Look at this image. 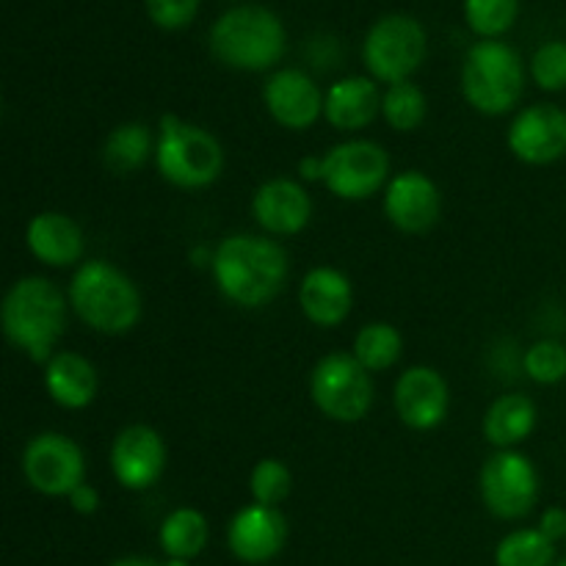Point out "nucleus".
Wrapping results in <instances>:
<instances>
[{
  "label": "nucleus",
  "mask_w": 566,
  "mask_h": 566,
  "mask_svg": "<svg viewBox=\"0 0 566 566\" xmlns=\"http://www.w3.org/2000/svg\"><path fill=\"white\" fill-rule=\"evenodd\" d=\"M210 274L227 302L260 310L274 302L291 274V260L271 235L235 232L221 238L210 254Z\"/></svg>",
  "instance_id": "1"
},
{
  "label": "nucleus",
  "mask_w": 566,
  "mask_h": 566,
  "mask_svg": "<svg viewBox=\"0 0 566 566\" xmlns=\"http://www.w3.org/2000/svg\"><path fill=\"white\" fill-rule=\"evenodd\" d=\"M70 296L48 276H22L6 291L0 307L3 335L31 363L48 365L66 332Z\"/></svg>",
  "instance_id": "2"
},
{
  "label": "nucleus",
  "mask_w": 566,
  "mask_h": 566,
  "mask_svg": "<svg viewBox=\"0 0 566 566\" xmlns=\"http://www.w3.org/2000/svg\"><path fill=\"white\" fill-rule=\"evenodd\" d=\"M66 296L72 313L97 335H127L142 321L144 302L138 285L108 260H86L77 265Z\"/></svg>",
  "instance_id": "3"
},
{
  "label": "nucleus",
  "mask_w": 566,
  "mask_h": 566,
  "mask_svg": "<svg viewBox=\"0 0 566 566\" xmlns=\"http://www.w3.org/2000/svg\"><path fill=\"white\" fill-rule=\"evenodd\" d=\"M155 166L175 188L199 191L224 171V147L208 127L164 114L155 133Z\"/></svg>",
  "instance_id": "4"
},
{
  "label": "nucleus",
  "mask_w": 566,
  "mask_h": 566,
  "mask_svg": "<svg viewBox=\"0 0 566 566\" xmlns=\"http://www.w3.org/2000/svg\"><path fill=\"white\" fill-rule=\"evenodd\" d=\"M210 53L230 70L265 72L285 55V28L263 6L230 9L210 28Z\"/></svg>",
  "instance_id": "5"
},
{
  "label": "nucleus",
  "mask_w": 566,
  "mask_h": 566,
  "mask_svg": "<svg viewBox=\"0 0 566 566\" xmlns=\"http://www.w3.org/2000/svg\"><path fill=\"white\" fill-rule=\"evenodd\" d=\"M525 88V66L514 48L484 39L468 50L462 64V94L479 114L503 116L514 111Z\"/></svg>",
  "instance_id": "6"
},
{
  "label": "nucleus",
  "mask_w": 566,
  "mask_h": 566,
  "mask_svg": "<svg viewBox=\"0 0 566 566\" xmlns=\"http://www.w3.org/2000/svg\"><path fill=\"white\" fill-rule=\"evenodd\" d=\"M374 374L352 352H332L310 370V398L335 423H359L374 407Z\"/></svg>",
  "instance_id": "7"
},
{
  "label": "nucleus",
  "mask_w": 566,
  "mask_h": 566,
  "mask_svg": "<svg viewBox=\"0 0 566 566\" xmlns=\"http://www.w3.org/2000/svg\"><path fill=\"white\" fill-rule=\"evenodd\" d=\"M321 182L343 202H365L390 182V155L370 138H348L321 155Z\"/></svg>",
  "instance_id": "8"
},
{
  "label": "nucleus",
  "mask_w": 566,
  "mask_h": 566,
  "mask_svg": "<svg viewBox=\"0 0 566 566\" xmlns=\"http://www.w3.org/2000/svg\"><path fill=\"white\" fill-rule=\"evenodd\" d=\"M22 475L39 495L70 497L86 484V457L72 437L61 431H42L22 448Z\"/></svg>",
  "instance_id": "9"
},
{
  "label": "nucleus",
  "mask_w": 566,
  "mask_h": 566,
  "mask_svg": "<svg viewBox=\"0 0 566 566\" xmlns=\"http://www.w3.org/2000/svg\"><path fill=\"white\" fill-rule=\"evenodd\" d=\"M479 492L486 512L497 520H523L539 501V473L517 448L495 451L481 468Z\"/></svg>",
  "instance_id": "10"
},
{
  "label": "nucleus",
  "mask_w": 566,
  "mask_h": 566,
  "mask_svg": "<svg viewBox=\"0 0 566 566\" xmlns=\"http://www.w3.org/2000/svg\"><path fill=\"white\" fill-rule=\"evenodd\" d=\"M365 66L381 83L409 81L426 59V31L407 14L381 17L365 36Z\"/></svg>",
  "instance_id": "11"
},
{
  "label": "nucleus",
  "mask_w": 566,
  "mask_h": 566,
  "mask_svg": "<svg viewBox=\"0 0 566 566\" xmlns=\"http://www.w3.org/2000/svg\"><path fill=\"white\" fill-rule=\"evenodd\" d=\"M166 442L153 426L133 423L111 442V473L116 484L130 492H144L160 481L166 470Z\"/></svg>",
  "instance_id": "12"
},
{
  "label": "nucleus",
  "mask_w": 566,
  "mask_h": 566,
  "mask_svg": "<svg viewBox=\"0 0 566 566\" xmlns=\"http://www.w3.org/2000/svg\"><path fill=\"white\" fill-rule=\"evenodd\" d=\"M509 149L528 166H551L566 155V111L536 103L520 111L509 125Z\"/></svg>",
  "instance_id": "13"
},
{
  "label": "nucleus",
  "mask_w": 566,
  "mask_h": 566,
  "mask_svg": "<svg viewBox=\"0 0 566 566\" xmlns=\"http://www.w3.org/2000/svg\"><path fill=\"white\" fill-rule=\"evenodd\" d=\"M392 407L398 420L415 431H431L448 418L451 390L446 376L431 365H412L392 387Z\"/></svg>",
  "instance_id": "14"
},
{
  "label": "nucleus",
  "mask_w": 566,
  "mask_h": 566,
  "mask_svg": "<svg viewBox=\"0 0 566 566\" xmlns=\"http://www.w3.org/2000/svg\"><path fill=\"white\" fill-rule=\"evenodd\" d=\"M385 216L396 230L423 235L442 216V193L429 175L418 169L398 171L385 188Z\"/></svg>",
  "instance_id": "15"
},
{
  "label": "nucleus",
  "mask_w": 566,
  "mask_h": 566,
  "mask_svg": "<svg viewBox=\"0 0 566 566\" xmlns=\"http://www.w3.org/2000/svg\"><path fill=\"white\" fill-rule=\"evenodd\" d=\"M287 542V520L274 506L238 509L235 517L227 525V547L243 564H269L282 553Z\"/></svg>",
  "instance_id": "16"
},
{
  "label": "nucleus",
  "mask_w": 566,
  "mask_h": 566,
  "mask_svg": "<svg viewBox=\"0 0 566 566\" xmlns=\"http://www.w3.org/2000/svg\"><path fill=\"white\" fill-rule=\"evenodd\" d=\"M252 216L263 235H298L313 221V199L302 182L291 177H271L252 197Z\"/></svg>",
  "instance_id": "17"
},
{
  "label": "nucleus",
  "mask_w": 566,
  "mask_h": 566,
  "mask_svg": "<svg viewBox=\"0 0 566 566\" xmlns=\"http://www.w3.org/2000/svg\"><path fill=\"white\" fill-rule=\"evenodd\" d=\"M263 103L285 130H307L324 116V94L302 70H280L265 81Z\"/></svg>",
  "instance_id": "18"
},
{
  "label": "nucleus",
  "mask_w": 566,
  "mask_h": 566,
  "mask_svg": "<svg viewBox=\"0 0 566 566\" xmlns=\"http://www.w3.org/2000/svg\"><path fill=\"white\" fill-rule=\"evenodd\" d=\"M298 307L304 318L321 329L340 326L354 307L352 280L332 265H315L298 285Z\"/></svg>",
  "instance_id": "19"
},
{
  "label": "nucleus",
  "mask_w": 566,
  "mask_h": 566,
  "mask_svg": "<svg viewBox=\"0 0 566 566\" xmlns=\"http://www.w3.org/2000/svg\"><path fill=\"white\" fill-rule=\"evenodd\" d=\"M28 252L48 269H72L83 260L86 238L72 216L59 210L36 213L25 227Z\"/></svg>",
  "instance_id": "20"
},
{
  "label": "nucleus",
  "mask_w": 566,
  "mask_h": 566,
  "mask_svg": "<svg viewBox=\"0 0 566 566\" xmlns=\"http://www.w3.org/2000/svg\"><path fill=\"white\" fill-rule=\"evenodd\" d=\"M381 114V94L374 77L352 75L332 83L324 94V119L340 133L365 130Z\"/></svg>",
  "instance_id": "21"
},
{
  "label": "nucleus",
  "mask_w": 566,
  "mask_h": 566,
  "mask_svg": "<svg viewBox=\"0 0 566 566\" xmlns=\"http://www.w3.org/2000/svg\"><path fill=\"white\" fill-rule=\"evenodd\" d=\"M44 390L61 409H86L99 390L97 368L77 352H55L44 365Z\"/></svg>",
  "instance_id": "22"
},
{
  "label": "nucleus",
  "mask_w": 566,
  "mask_h": 566,
  "mask_svg": "<svg viewBox=\"0 0 566 566\" xmlns=\"http://www.w3.org/2000/svg\"><path fill=\"white\" fill-rule=\"evenodd\" d=\"M536 403L534 398L523 396V392H506V396L495 398L484 415V440L495 446L497 451H512V448L523 446L536 429Z\"/></svg>",
  "instance_id": "23"
},
{
  "label": "nucleus",
  "mask_w": 566,
  "mask_h": 566,
  "mask_svg": "<svg viewBox=\"0 0 566 566\" xmlns=\"http://www.w3.org/2000/svg\"><path fill=\"white\" fill-rule=\"evenodd\" d=\"M210 525L199 509L180 506L164 517L158 528L160 551L169 558H180V562H191L199 553L208 547Z\"/></svg>",
  "instance_id": "24"
},
{
  "label": "nucleus",
  "mask_w": 566,
  "mask_h": 566,
  "mask_svg": "<svg viewBox=\"0 0 566 566\" xmlns=\"http://www.w3.org/2000/svg\"><path fill=\"white\" fill-rule=\"evenodd\" d=\"M149 158H155V133L144 122H122L105 138L103 160L114 175H130Z\"/></svg>",
  "instance_id": "25"
},
{
  "label": "nucleus",
  "mask_w": 566,
  "mask_h": 566,
  "mask_svg": "<svg viewBox=\"0 0 566 566\" xmlns=\"http://www.w3.org/2000/svg\"><path fill=\"white\" fill-rule=\"evenodd\" d=\"M352 354L368 374H385L401 359L403 337L398 326L387 324V321H374L357 332Z\"/></svg>",
  "instance_id": "26"
},
{
  "label": "nucleus",
  "mask_w": 566,
  "mask_h": 566,
  "mask_svg": "<svg viewBox=\"0 0 566 566\" xmlns=\"http://www.w3.org/2000/svg\"><path fill=\"white\" fill-rule=\"evenodd\" d=\"M495 566H556V542L539 528H517L497 542Z\"/></svg>",
  "instance_id": "27"
},
{
  "label": "nucleus",
  "mask_w": 566,
  "mask_h": 566,
  "mask_svg": "<svg viewBox=\"0 0 566 566\" xmlns=\"http://www.w3.org/2000/svg\"><path fill=\"white\" fill-rule=\"evenodd\" d=\"M426 111V94L420 92V86H415L412 81L392 83L385 94H381V116H385L387 125L398 133H412L423 125Z\"/></svg>",
  "instance_id": "28"
},
{
  "label": "nucleus",
  "mask_w": 566,
  "mask_h": 566,
  "mask_svg": "<svg viewBox=\"0 0 566 566\" xmlns=\"http://www.w3.org/2000/svg\"><path fill=\"white\" fill-rule=\"evenodd\" d=\"M293 490V473L285 462L280 459H260L254 464L252 475H249V492H252L254 503L260 506H274L287 501Z\"/></svg>",
  "instance_id": "29"
},
{
  "label": "nucleus",
  "mask_w": 566,
  "mask_h": 566,
  "mask_svg": "<svg viewBox=\"0 0 566 566\" xmlns=\"http://www.w3.org/2000/svg\"><path fill=\"white\" fill-rule=\"evenodd\" d=\"M520 0H464V20L479 36L495 39L517 20Z\"/></svg>",
  "instance_id": "30"
},
{
  "label": "nucleus",
  "mask_w": 566,
  "mask_h": 566,
  "mask_svg": "<svg viewBox=\"0 0 566 566\" xmlns=\"http://www.w3.org/2000/svg\"><path fill=\"white\" fill-rule=\"evenodd\" d=\"M523 374L536 385H558L566 379V346L558 340H539L523 352Z\"/></svg>",
  "instance_id": "31"
},
{
  "label": "nucleus",
  "mask_w": 566,
  "mask_h": 566,
  "mask_svg": "<svg viewBox=\"0 0 566 566\" xmlns=\"http://www.w3.org/2000/svg\"><path fill=\"white\" fill-rule=\"evenodd\" d=\"M531 77L545 92H564L566 88V42L542 44L531 61Z\"/></svg>",
  "instance_id": "32"
},
{
  "label": "nucleus",
  "mask_w": 566,
  "mask_h": 566,
  "mask_svg": "<svg viewBox=\"0 0 566 566\" xmlns=\"http://www.w3.org/2000/svg\"><path fill=\"white\" fill-rule=\"evenodd\" d=\"M147 11L155 25L177 31L197 17L199 0H147Z\"/></svg>",
  "instance_id": "33"
},
{
  "label": "nucleus",
  "mask_w": 566,
  "mask_h": 566,
  "mask_svg": "<svg viewBox=\"0 0 566 566\" xmlns=\"http://www.w3.org/2000/svg\"><path fill=\"white\" fill-rule=\"evenodd\" d=\"M536 528H539L551 542L566 539V509H562V506L545 509Z\"/></svg>",
  "instance_id": "34"
},
{
  "label": "nucleus",
  "mask_w": 566,
  "mask_h": 566,
  "mask_svg": "<svg viewBox=\"0 0 566 566\" xmlns=\"http://www.w3.org/2000/svg\"><path fill=\"white\" fill-rule=\"evenodd\" d=\"M66 501H70V506L75 509L77 514H83V517H92V514H97V509H99V492L94 490L92 484H81L70 497H66Z\"/></svg>",
  "instance_id": "35"
},
{
  "label": "nucleus",
  "mask_w": 566,
  "mask_h": 566,
  "mask_svg": "<svg viewBox=\"0 0 566 566\" xmlns=\"http://www.w3.org/2000/svg\"><path fill=\"white\" fill-rule=\"evenodd\" d=\"M298 175H302L304 180H321V158H304L302 164H298Z\"/></svg>",
  "instance_id": "36"
},
{
  "label": "nucleus",
  "mask_w": 566,
  "mask_h": 566,
  "mask_svg": "<svg viewBox=\"0 0 566 566\" xmlns=\"http://www.w3.org/2000/svg\"><path fill=\"white\" fill-rule=\"evenodd\" d=\"M111 566H164V564H158L155 558H147V556H125V558H116Z\"/></svg>",
  "instance_id": "37"
},
{
  "label": "nucleus",
  "mask_w": 566,
  "mask_h": 566,
  "mask_svg": "<svg viewBox=\"0 0 566 566\" xmlns=\"http://www.w3.org/2000/svg\"><path fill=\"white\" fill-rule=\"evenodd\" d=\"M164 566H191V562H180V558H169Z\"/></svg>",
  "instance_id": "38"
},
{
  "label": "nucleus",
  "mask_w": 566,
  "mask_h": 566,
  "mask_svg": "<svg viewBox=\"0 0 566 566\" xmlns=\"http://www.w3.org/2000/svg\"><path fill=\"white\" fill-rule=\"evenodd\" d=\"M556 566H566V558H564V562H556Z\"/></svg>",
  "instance_id": "39"
},
{
  "label": "nucleus",
  "mask_w": 566,
  "mask_h": 566,
  "mask_svg": "<svg viewBox=\"0 0 566 566\" xmlns=\"http://www.w3.org/2000/svg\"><path fill=\"white\" fill-rule=\"evenodd\" d=\"M564 542H566V539H564Z\"/></svg>",
  "instance_id": "40"
}]
</instances>
